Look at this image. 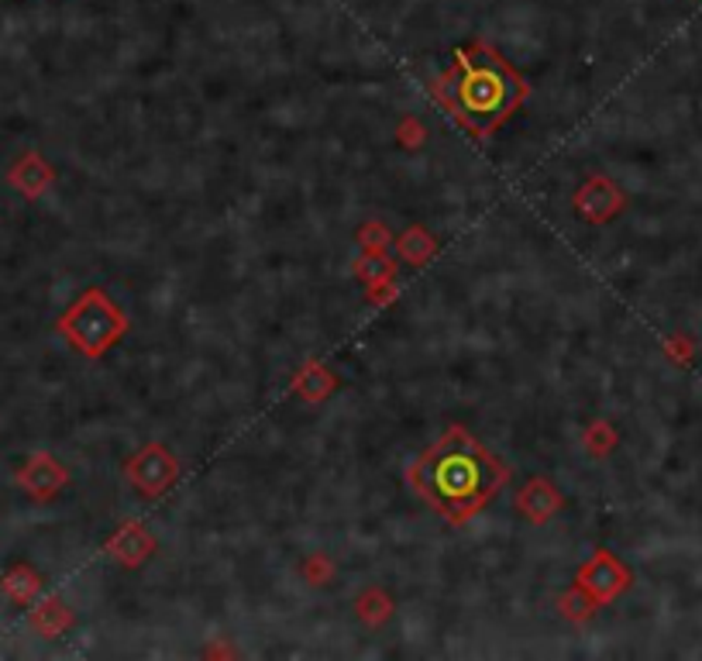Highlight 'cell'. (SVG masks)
Instances as JSON below:
<instances>
[{"label":"cell","instance_id":"6da1fadb","mask_svg":"<svg viewBox=\"0 0 702 661\" xmlns=\"http://www.w3.org/2000/svg\"><path fill=\"white\" fill-rule=\"evenodd\" d=\"M461 66H465V73H461L458 97H461V107L472 117H499L513 107L520 84L493 52L465 55Z\"/></svg>","mask_w":702,"mask_h":661},{"label":"cell","instance_id":"7a4b0ae2","mask_svg":"<svg viewBox=\"0 0 702 661\" xmlns=\"http://www.w3.org/2000/svg\"><path fill=\"white\" fill-rule=\"evenodd\" d=\"M434 490L441 496L455 499V504L483 493L486 490V469H483V462H478V455L469 448L441 455L437 466H434Z\"/></svg>","mask_w":702,"mask_h":661}]
</instances>
